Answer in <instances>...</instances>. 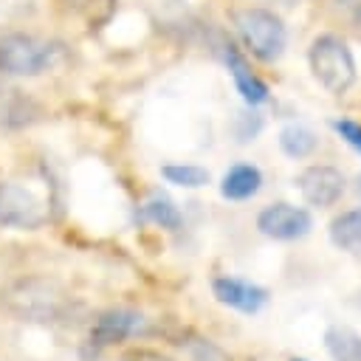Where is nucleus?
I'll use <instances>...</instances> for the list:
<instances>
[{
	"label": "nucleus",
	"instance_id": "nucleus-6",
	"mask_svg": "<svg viewBox=\"0 0 361 361\" xmlns=\"http://www.w3.org/2000/svg\"><path fill=\"white\" fill-rule=\"evenodd\" d=\"M296 189L305 197L307 206L316 209H327L333 203H338V197L347 189V180L341 175V169L327 166V164H310L296 175Z\"/></svg>",
	"mask_w": 361,
	"mask_h": 361
},
{
	"label": "nucleus",
	"instance_id": "nucleus-21",
	"mask_svg": "<svg viewBox=\"0 0 361 361\" xmlns=\"http://www.w3.org/2000/svg\"><path fill=\"white\" fill-rule=\"evenodd\" d=\"M355 192H358V197H361V172L355 175Z\"/></svg>",
	"mask_w": 361,
	"mask_h": 361
},
{
	"label": "nucleus",
	"instance_id": "nucleus-12",
	"mask_svg": "<svg viewBox=\"0 0 361 361\" xmlns=\"http://www.w3.org/2000/svg\"><path fill=\"white\" fill-rule=\"evenodd\" d=\"M324 350L333 361H361V333L347 324H330L324 330Z\"/></svg>",
	"mask_w": 361,
	"mask_h": 361
},
{
	"label": "nucleus",
	"instance_id": "nucleus-2",
	"mask_svg": "<svg viewBox=\"0 0 361 361\" xmlns=\"http://www.w3.org/2000/svg\"><path fill=\"white\" fill-rule=\"evenodd\" d=\"M307 65L313 79L333 96H344L355 85V56L338 34H319L307 48Z\"/></svg>",
	"mask_w": 361,
	"mask_h": 361
},
{
	"label": "nucleus",
	"instance_id": "nucleus-10",
	"mask_svg": "<svg viewBox=\"0 0 361 361\" xmlns=\"http://www.w3.org/2000/svg\"><path fill=\"white\" fill-rule=\"evenodd\" d=\"M259 189H262V172H259V166L245 164V161L228 166L226 175L220 178V195L226 200H234V203L254 197Z\"/></svg>",
	"mask_w": 361,
	"mask_h": 361
},
{
	"label": "nucleus",
	"instance_id": "nucleus-20",
	"mask_svg": "<svg viewBox=\"0 0 361 361\" xmlns=\"http://www.w3.org/2000/svg\"><path fill=\"white\" fill-rule=\"evenodd\" d=\"M336 3H338V8L344 14H350V20L355 25H361V0H336Z\"/></svg>",
	"mask_w": 361,
	"mask_h": 361
},
{
	"label": "nucleus",
	"instance_id": "nucleus-22",
	"mask_svg": "<svg viewBox=\"0 0 361 361\" xmlns=\"http://www.w3.org/2000/svg\"><path fill=\"white\" fill-rule=\"evenodd\" d=\"M290 361H307V358H299V355H293V358H290Z\"/></svg>",
	"mask_w": 361,
	"mask_h": 361
},
{
	"label": "nucleus",
	"instance_id": "nucleus-15",
	"mask_svg": "<svg viewBox=\"0 0 361 361\" xmlns=\"http://www.w3.org/2000/svg\"><path fill=\"white\" fill-rule=\"evenodd\" d=\"M161 175L166 183L172 186H183V189H200L209 183V169L197 166V164H166L161 166Z\"/></svg>",
	"mask_w": 361,
	"mask_h": 361
},
{
	"label": "nucleus",
	"instance_id": "nucleus-3",
	"mask_svg": "<svg viewBox=\"0 0 361 361\" xmlns=\"http://www.w3.org/2000/svg\"><path fill=\"white\" fill-rule=\"evenodd\" d=\"M54 65V48L31 34L0 37V73L37 76Z\"/></svg>",
	"mask_w": 361,
	"mask_h": 361
},
{
	"label": "nucleus",
	"instance_id": "nucleus-5",
	"mask_svg": "<svg viewBox=\"0 0 361 361\" xmlns=\"http://www.w3.org/2000/svg\"><path fill=\"white\" fill-rule=\"evenodd\" d=\"M257 228H259L262 237L290 243V240H302V237L310 234L313 217L302 206H293V203H271V206H265L257 214Z\"/></svg>",
	"mask_w": 361,
	"mask_h": 361
},
{
	"label": "nucleus",
	"instance_id": "nucleus-18",
	"mask_svg": "<svg viewBox=\"0 0 361 361\" xmlns=\"http://www.w3.org/2000/svg\"><path fill=\"white\" fill-rule=\"evenodd\" d=\"M237 121L243 124V130H237V141H243V144L245 141H254L259 135V130H262V118L257 113H240Z\"/></svg>",
	"mask_w": 361,
	"mask_h": 361
},
{
	"label": "nucleus",
	"instance_id": "nucleus-1",
	"mask_svg": "<svg viewBox=\"0 0 361 361\" xmlns=\"http://www.w3.org/2000/svg\"><path fill=\"white\" fill-rule=\"evenodd\" d=\"M231 23H234V31L240 37V42L245 45V51L271 65L276 62L285 48H288V28L282 23L279 14H274L271 8H262V6H245V8H237L231 14Z\"/></svg>",
	"mask_w": 361,
	"mask_h": 361
},
{
	"label": "nucleus",
	"instance_id": "nucleus-13",
	"mask_svg": "<svg viewBox=\"0 0 361 361\" xmlns=\"http://www.w3.org/2000/svg\"><path fill=\"white\" fill-rule=\"evenodd\" d=\"M279 149L288 155V158H296V161H302V158H310L313 152H316V147H319V135L307 127V124H296V121H290V124H285L282 130H279Z\"/></svg>",
	"mask_w": 361,
	"mask_h": 361
},
{
	"label": "nucleus",
	"instance_id": "nucleus-11",
	"mask_svg": "<svg viewBox=\"0 0 361 361\" xmlns=\"http://www.w3.org/2000/svg\"><path fill=\"white\" fill-rule=\"evenodd\" d=\"M327 237L338 251L358 254L361 251V209H347L336 214L327 226Z\"/></svg>",
	"mask_w": 361,
	"mask_h": 361
},
{
	"label": "nucleus",
	"instance_id": "nucleus-4",
	"mask_svg": "<svg viewBox=\"0 0 361 361\" xmlns=\"http://www.w3.org/2000/svg\"><path fill=\"white\" fill-rule=\"evenodd\" d=\"M48 220V209L42 197L20 183L0 180V226L34 231Z\"/></svg>",
	"mask_w": 361,
	"mask_h": 361
},
{
	"label": "nucleus",
	"instance_id": "nucleus-9",
	"mask_svg": "<svg viewBox=\"0 0 361 361\" xmlns=\"http://www.w3.org/2000/svg\"><path fill=\"white\" fill-rule=\"evenodd\" d=\"M141 324H144L141 313L127 310V307H113V310L99 313V319L90 327V341L99 344V347H110L116 341H124V338L135 336L141 330Z\"/></svg>",
	"mask_w": 361,
	"mask_h": 361
},
{
	"label": "nucleus",
	"instance_id": "nucleus-19",
	"mask_svg": "<svg viewBox=\"0 0 361 361\" xmlns=\"http://www.w3.org/2000/svg\"><path fill=\"white\" fill-rule=\"evenodd\" d=\"M121 361H172V358H166V355H161V353H155V350H144V347H138V350L124 353Z\"/></svg>",
	"mask_w": 361,
	"mask_h": 361
},
{
	"label": "nucleus",
	"instance_id": "nucleus-17",
	"mask_svg": "<svg viewBox=\"0 0 361 361\" xmlns=\"http://www.w3.org/2000/svg\"><path fill=\"white\" fill-rule=\"evenodd\" d=\"M330 127H333L355 152H361V124H358V121H353V118H336Z\"/></svg>",
	"mask_w": 361,
	"mask_h": 361
},
{
	"label": "nucleus",
	"instance_id": "nucleus-7",
	"mask_svg": "<svg viewBox=\"0 0 361 361\" xmlns=\"http://www.w3.org/2000/svg\"><path fill=\"white\" fill-rule=\"evenodd\" d=\"M212 293L220 305L240 310V313H259L268 302V290L257 282L240 279V276H214L212 279Z\"/></svg>",
	"mask_w": 361,
	"mask_h": 361
},
{
	"label": "nucleus",
	"instance_id": "nucleus-14",
	"mask_svg": "<svg viewBox=\"0 0 361 361\" xmlns=\"http://www.w3.org/2000/svg\"><path fill=\"white\" fill-rule=\"evenodd\" d=\"M141 214H144L149 223H155V226H161V228H169V231L180 228V223H183L180 209H178L166 195H161V192H152V195L144 200Z\"/></svg>",
	"mask_w": 361,
	"mask_h": 361
},
{
	"label": "nucleus",
	"instance_id": "nucleus-8",
	"mask_svg": "<svg viewBox=\"0 0 361 361\" xmlns=\"http://www.w3.org/2000/svg\"><path fill=\"white\" fill-rule=\"evenodd\" d=\"M223 62H226V68H228V73H231V79H234L237 93L243 96V102H245L248 107H257V104H265V102H268V96H271L268 85L251 71L245 54H243L234 42H223Z\"/></svg>",
	"mask_w": 361,
	"mask_h": 361
},
{
	"label": "nucleus",
	"instance_id": "nucleus-16",
	"mask_svg": "<svg viewBox=\"0 0 361 361\" xmlns=\"http://www.w3.org/2000/svg\"><path fill=\"white\" fill-rule=\"evenodd\" d=\"M183 344H186L192 361H231V358H228L214 341H209V338H192V341H183Z\"/></svg>",
	"mask_w": 361,
	"mask_h": 361
}]
</instances>
